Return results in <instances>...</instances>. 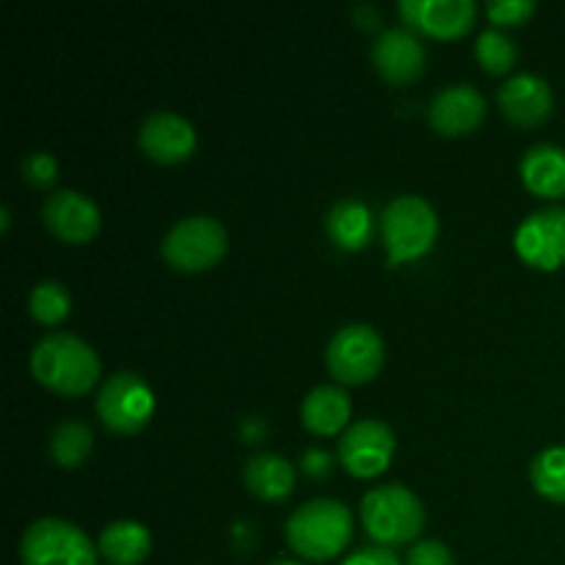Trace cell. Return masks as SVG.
Returning <instances> with one entry per match:
<instances>
[{
  "instance_id": "obj_1",
  "label": "cell",
  "mask_w": 565,
  "mask_h": 565,
  "mask_svg": "<svg viewBox=\"0 0 565 565\" xmlns=\"http://www.w3.org/2000/svg\"><path fill=\"white\" fill-rule=\"evenodd\" d=\"M31 370L33 379L55 395L81 397L97 384L99 359L83 337L53 331V334H44L33 348Z\"/></svg>"
},
{
  "instance_id": "obj_2",
  "label": "cell",
  "mask_w": 565,
  "mask_h": 565,
  "mask_svg": "<svg viewBox=\"0 0 565 565\" xmlns=\"http://www.w3.org/2000/svg\"><path fill=\"white\" fill-rule=\"evenodd\" d=\"M287 544L303 561L326 563L345 552L353 535V516L345 502L318 497L303 502L287 519Z\"/></svg>"
},
{
  "instance_id": "obj_3",
  "label": "cell",
  "mask_w": 565,
  "mask_h": 565,
  "mask_svg": "<svg viewBox=\"0 0 565 565\" xmlns=\"http://www.w3.org/2000/svg\"><path fill=\"white\" fill-rule=\"evenodd\" d=\"M439 235V215L428 199L417 193H403L392 199L381 213V237H384L390 265L412 263L434 248Z\"/></svg>"
},
{
  "instance_id": "obj_4",
  "label": "cell",
  "mask_w": 565,
  "mask_h": 565,
  "mask_svg": "<svg viewBox=\"0 0 565 565\" xmlns=\"http://www.w3.org/2000/svg\"><path fill=\"white\" fill-rule=\"evenodd\" d=\"M362 524L381 546L408 544L425 527V505L412 489L401 483L375 486L362 500Z\"/></svg>"
},
{
  "instance_id": "obj_5",
  "label": "cell",
  "mask_w": 565,
  "mask_h": 565,
  "mask_svg": "<svg viewBox=\"0 0 565 565\" xmlns=\"http://www.w3.org/2000/svg\"><path fill=\"white\" fill-rule=\"evenodd\" d=\"M22 565H97V550L77 524L66 519H36L20 539Z\"/></svg>"
},
{
  "instance_id": "obj_6",
  "label": "cell",
  "mask_w": 565,
  "mask_h": 565,
  "mask_svg": "<svg viewBox=\"0 0 565 565\" xmlns=\"http://www.w3.org/2000/svg\"><path fill=\"white\" fill-rule=\"evenodd\" d=\"M226 254V230L213 215H188L177 221L163 237V257L171 268L196 270L213 268Z\"/></svg>"
},
{
  "instance_id": "obj_7",
  "label": "cell",
  "mask_w": 565,
  "mask_h": 565,
  "mask_svg": "<svg viewBox=\"0 0 565 565\" xmlns=\"http://www.w3.org/2000/svg\"><path fill=\"white\" fill-rule=\"evenodd\" d=\"M154 392L138 373H114L97 395V417L110 434H138L152 419Z\"/></svg>"
},
{
  "instance_id": "obj_8",
  "label": "cell",
  "mask_w": 565,
  "mask_h": 565,
  "mask_svg": "<svg viewBox=\"0 0 565 565\" xmlns=\"http://www.w3.org/2000/svg\"><path fill=\"white\" fill-rule=\"evenodd\" d=\"M326 364L342 384H364L381 373L384 340L367 323L342 326L326 348Z\"/></svg>"
},
{
  "instance_id": "obj_9",
  "label": "cell",
  "mask_w": 565,
  "mask_h": 565,
  "mask_svg": "<svg viewBox=\"0 0 565 565\" xmlns=\"http://www.w3.org/2000/svg\"><path fill=\"white\" fill-rule=\"evenodd\" d=\"M519 257L541 270H557L565 265V207L552 204L530 213L519 224L516 235Z\"/></svg>"
},
{
  "instance_id": "obj_10",
  "label": "cell",
  "mask_w": 565,
  "mask_h": 565,
  "mask_svg": "<svg viewBox=\"0 0 565 565\" xmlns=\"http://www.w3.org/2000/svg\"><path fill=\"white\" fill-rule=\"evenodd\" d=\"M395 434L381 419H359L342 434L340 461L356 478H375L384 472L395 456Z\"/></svg>"
},
{
  "instance_id": "obj_11",
  "label": "cell",
  "mask_w": 565,
  "mask_h": 565,
  "mask_svg": "<svg viewBox=\"0 0 565 565\" xmlns=\"http://www.w3.org/2000/svg\"><path fill=\"white\" fill-rule=\"evenodd\" d=\"M42 221L64 243H88L99 232V207L81 191L61 188L44 199Z\"/></svg>"
},
{
  "instance_id": "obj_12",
  "label": "cell",
  "mask_w": 565,
  "mask_h": 565,
  "mask_svg": "<svg viewBox=\"0 0 565 565\" xmlns=\"http://www.w3.org/2000/svg\"><path fill=\"white\" fill-rule=\"evenodd\" d=\"M143 154L158 163H182L196 149V127L174 110H154L138 130Z\"/></svg>"
},
{
  "instance_id": "obj_13",
  "label": "cell",
  "mask_w": 565,
  "mask_h": 565,
  "mask_svg": "<svg viewBox=\"0 0 565 565\" xmlns=\"http://www.w3.org/2000/svg\"><path fill=\"white\" fill-rule=\"evenodd\" d=\"M397 9L408 25L436 39L463 36L478 14L472 0H401Z\"/></svg>"
},
{
  "instance_id": "obj_14",
  "label": "cell",
  "mask_w": 565,
  "mask_h": 565,
  "mask_svg": "<svg viewBox=\"0 0 565 565\" xmlns=\"http://www.w3.org/2000/svg\"><path fill=\"white\" fill-rule=\"evenodd\" d=\"M373 64L390 83H412L425 70V44L408 28H386L373 44Z\"/></svg>"
},
{
  "instance_id": "obj_15",
  "label": "cell",
  "mask_w": 565,
  "mask_h": 565,
  "mask_svg": "<svg viewBox=\"0 0 565 565\" xmlns=\"http://www.w3.org/2000/svg\"><path fill=\"white\" fill-rule=\"evenodd\" d=\"M430 125L445 136L472 132L486 119V99L472 83H452L430 99Z\"/></svg>"
},
{
  "instance_id": "obj_16",
  "label": "cell",
  "mask_w": 565,
  "mask_h": 565,
  "mask_svg": "<svg viewBox=\"0 0 565 565\" xmlns=\"http://www.w3.org/2000/svg\"><path fill=\"white\" fill-rule=\"evenodd\" d=\"M500 108L516 125L535 127L550 119L555 108V94L541 75L519 72L500 86Z\"/></svg>"
},
{
  "instance_id": "obj_17",
  "label": "cell",
  "mask_w": 565,
  "mask_h": 565,
  "mask_svg": "<svg viewBox=\"0 0 565 565\" xmlns=\"http://www.w3.org/2000/svg\"><path fill=\"white\" fill-rule=\"evenodd\" d=\"M522 182L530 193L541 199H561L565 196V149L557 143H535L524 152Z\"/></svg>"
},
{
  "instance_id": "obj_18",
  "label": "cell",
  "mask_w": 565,
  "mask_h": 565,
  "mask_svg": "<svg viewBox=\"0 0 565 565\" xmlns=\"http://www.w3.org/2000/svg\"><path fill=\"white\" fill-rule=\"evenodd\" d=\"M351 419V397L342 386L323 384L315 386L301 403V423L303 428L318 436H334L348 428Z\"/></svg>"
},
{
  "instance_id": "obj_19",
  "label": "cell",
  "mask_w": 565,
  "mask_h": 565,
  "mask_svg": "<svg viewBox=\"0 0 565 565\" xmlns=\"http://www.w3.org/2000/svg\"><path fill=\"white\" fill-rule=\"evenodd\" d=\"M243 480L248 491L265 502H281L296 489V469L287 458L276 452H257L243 467Z\"/></svg>"
},
{
  "instance_id": "obj_20",
  "label": "cell",
  "mask_w": 565,
  "mask_h": 565,
  "mask_svg": "<svg viewBox=\"0 0 565 565\" xmlns=\"http://www.w3.org/2000/svg\"><path fill=\"white\" fill-rule=\"evenodd\" d=\"M329 237L345 252H362L375 232L373 210L362 199H340L326 215Z\"/></svg>"
},
{
  "instance_id": "obj_21",
  "label": "cell",
  "mask_w": 565,
  "mask_h": 565,
  "mask_svg": "<svg viewBox=\"0 0 565 565\" xmlns=\"http://www.w3.org/2000/svg\"><path fill=\"white\" fill-rule=\"evenodd\" d=\"M99 555L110 565H138L152 552V533L141 522L119 519L110 522L99 535Z\"/></svg>"
},
{
  "instance_id": "obj_22",
  "label": "cell",
  "mask_w": 565,
  "mask_h": 565,
  "mask_svg": "<svg viewBox=\"0 0 565 565\" xmlns=\"http://www.w3.org/2000/svg\"><path fill=\"white\" fill-rule=\"evenodd\" d=\"M94 447L92 428L81 419H64L50 434V456L58 467L77 469L88 458Z\"/></svg>"
},
{
  "instance_id": "obj_23",
  "label": "cell",
  "mask_w": 565,
  "mask_h": 565,
  "mask_svg": "<svg viewBox=\"0 0 565 565\" xmlns=\"http://www.w3.org/2000/svg\"><path fill=\"white\" fill-rule=\"evenodd\" d=\"M530 480L546 500L565 505V447H546L530 463Z\"/></svg>"
},
{
  "instance_id": "obj_24",
  "label": "cell",
  "mask_w": 565,
  "mask_h": 565,
  "mask_svg": "<svg viewBox=\"0 0 565 565\" xmlns=\"http://www.w3.org/2000/svg\"><path fill=\"white\" fill-rule=\"evenodd\" d=\"M28 309H31V315L42 326H58L61 320L70 318L72 296L58 279H42L31 290Z\"/></svg>"
},
{
  "instance_id": "obj_25",
  "label": "cell",
  "mask_w": 565,
  "mask_h": 565,
  "mask_svg": "<svg viewBox=\"0 0 565 565\" xmlns=\"http://www.w3.org/2000/svg\"><path fill=\"white\" fill-rule=\"evenodd\" d=\"M475 53H478L480 66L494 72V75L511 70L519 58L516 42H513L505 31H500V28H486V31L478 36Z\"/></svg>"
},
{
  "instance_id": "obj_26",
  "label": "cell",
  "mask_w": 565,
  "mask_h": 565,
  "mask_svg": "<svg viewBox=\"0 0 565 565\" xmlns=\"http://www.w3.org/2000/svg\"><path fill=\"white\" fill-rule=\"evenodd\" d=\"M20 174L22 180L31 182L36 188H47L53 185L55 177H58V160L53 158L44 149H36V152H28L20 163Z\"/></svg>"
},
{
  "instance_id": "obj_27",
  "label": "cell",
  "mask_w": 565,
  "mask_h": 565,
  "mask_svg": "<svg viewBox=\"0 0 565 565\" xmlns=\"http://www.w3.org/2000/svg\"><path fill=\"white\" fill-rule=\"evenodd\" d=\"M486 14L497 25H522L535 14L533 0H494L486 6Z\"/></svg>"
},
{
  "instance_id": "obj_28",
  "label": "cell",
  "mask_w": 565,
  "mask_h": 565,
  "mask_svg": "<svg viewBox=\"0 0 565 565\" xmlns=\"http://www.w3.org/2000/svg\"><path fill=\"white\" fill-rule=\"evenodd\" d=\"M406 565H456V561L441 541H419L408 552Z\"/></svg>"
},
{
  "instance_id": "obj_29",
  "label": "cell",
  "mask_w": 565,
  "mask_h": 565,
  "mask_svg": "<svg viewBox=\"0 0 565 565\" xmlns=\"http://www.w3.org/2000/svg\"><path fill=\"white\" fill-rule=\"evenodd\" d=\"M342 565H403L397 561V555L386 546H367V550L353 552L351 557H345Z\"/></svg>"
},
{
  "instance_id": "obj_30",
  "label": "cell",
  "mask_w": 565,
  "mask_h": 565,
  "mask_svg": "<svg viewBox=\"0 0 565 565\" xmlns=\"http://www.w3.org/2000/svg\"><path fill=\"white\" fill-rule=\"evenodd\" d=\"M329 456L320 450H309L303 452V469H307V475H312V478H323L326 472H329Z\"/></svg>"
},
{
  "instance_id": "obj_31",
  "label": "cell",
  "mask_w": 565,
  "mask_h": 565,
  "mask_svg": "<svg viewBox=\"0 0 565 565\" xmlns=\"http://www.w3.org/2000/svg\"><path fill=\"white\" fill-rule=\"evenodd\" d=\"M0 226H3V230H9V204H3V207H0Z\"/></svg>"
},
{
  "instance_id": "obj_32",
  "label": "cell",
  "mask_w": 565,
  "mask_h": 565,
  "mask_svg": "<svg viewBox=\"0 0 565 565\" xmlns=\"http://www.w3.org/2000/svg\"><path fill=\"white\" fill-rule=\"evenodd\" d=\"M270 565H303V563H298V561H274Z\"/></svg>"
}]
</instances>
